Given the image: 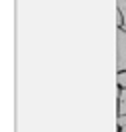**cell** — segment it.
<instances>
[{"mask_svg":"<svg viewBox=\"0 0 126 132\" xmlns=\"http://www.w3.org/2000/svg\"><path fill=\"white\" fill-rule=\"evenodd\" d=\"M120 98V104H118V114H126V90L118 94Z\"/></svg>","mask_w":126,"mask_h":132,"instance_id":"7a4b0ae2","label":"cell"},{"mask_svg":"<svg viewBox=\"0 0 126 132\" xmlns=\"http://www.w3.org/2000/svg\"><path fill=\"white\" fill-rule=\"evenodd\" d=\"M116 66L118 72L126 68V32L120 28L116 32Z\"/></svg>","mask_w":126,"mask_h":132,"instance_id":"6da1fadb","label":"cell"},{"mask_svg":"<svg viewBox=\"0 0 126 132\" xmlns=\"http://www.w3.org/2000/svg\"><path fill=\"white\" fill-rule=\"evenodd\" d=\"M118 126L122 128V132H126V114L124 116H118Z\"/></svg>","mask_w":126,"mask_h":132,"instance_id":"277c9868","label":"cell"},{"mask_svg":"<svg viewBox=\"0 0 126 132\" xmlns=\"http://www.w3.org/2000/svg\"><path fill=\"white\" fill-rule=\"evenodd\" d=\"M118 84H122V86H126V72H118Z\"/></svg>","mask_w":126,"mask_h":132,"instance_id":"5b68a950","label":"cell"},{"mask_svg":"<svg viewBox=\"0 0 126 132\" xmlns=\"http://www.w3.org/2000/svg\"><path fill=\"white\" fill-rule=\"evenodd\" d=\"M118 10L122 12V20L126 24V0H118Z\"/></svg>","mask_w":126,"mask_h":132,"instance_id":"3957f363","label":"cell"}]
</instances>
